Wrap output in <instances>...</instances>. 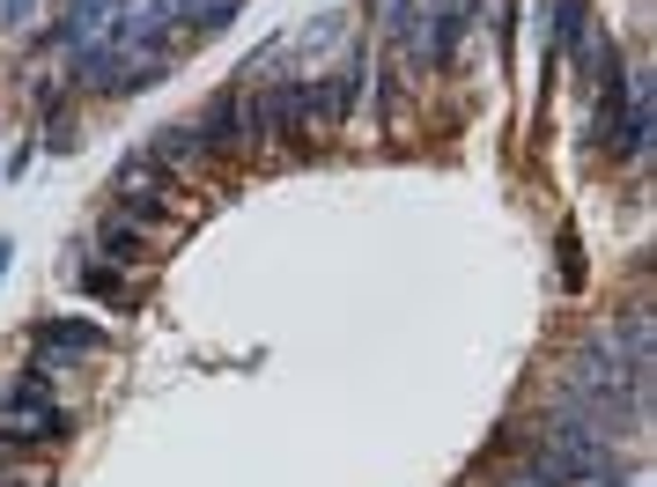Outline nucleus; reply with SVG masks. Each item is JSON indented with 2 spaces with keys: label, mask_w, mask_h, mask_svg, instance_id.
Instances as JSON below:
<instances>
[{
  "label": "nucleus",
  "mask_w": 657,
  "mask_h": 487,
  "mask_svg": "<svg viewBox=\"0 0 657 487\" xmlns=\"http://www.w3.org/2000/svg\"><path fill=\"white\" fill-rule=\"evenodd\" d=\"M584 30H591V0H547V52L554 59H569Z\"/></svg>",
  "instance_id": "7"
},
{
  "label": "nucleus",
  "mask_w": 657,
  "mask_h": 487,
  "mask_svg": "<svg viewBox=\"0 0 657 487\" xmlns=\"http://www.w3.org/2000/svg\"><path fill=\"white\" fill-rule=\"evenodd\" d=\"M30 163H37V133H30V141H15V148H8V177H23Z\"/></svg>",
  "instance_id": "10"
},
{
  "label": "nucleus",
  "mask_w": 657,
  "mask_h": 487,
  "mask_svg": "<svg viewBox=\"0 0 657 487\" xmlns=\"http://www.w3.org/2000/svg\"><path fill=\"white\" fill-rule=\"evenodd\" d=\"M89 259H104V267H119V273H148L163 259V229H148V221L119 215V207H104L97 229H89Z\"/></svg>",
  "instance_id": "2"
},
{
  "label": "nucleus",
  "mask_w": 657,
  "mask_h": 487,
  "mask_svg": "<svg viewBox=\"0 0 657 487\" xmlns=\"http://www.w3.org/2000/svg\"><path fill=\"white\" fill-rule=\"evenodd\" d=\"M23 369H45V377H67L82 369L89 355H111V333H104L97 317H74V311H45L23 325Z\"/></svg>",
  "instance_id": "1"
},
{
  "label": "nucleus",
  "mask_w": 657,
  "mask_h": 487,
  "mask_svg": "<svg viewBox=\"0 0 657 487\" xmlns=\"http://www.w3.org/2000/svg\"><path fill=\"white\" fill-rule=\"evenodd\" d=\"M148 155H155V163H163V177H207V148L193 141V126L177 119V126H163V133H155V141H148Z\"/></svg>",
  "instance_id": "5"
},
{
  "label": "nucleus",
  "mask_w": 657,
  "mask_h": 487,
  "mask_svg": "<svg viewBox=\"0 0 657 487\" xmlns=\"http://www.w3.org/2000/svg\"><path fill=\"white\" fill-rule=\"evenodd\" d=\"M185 126H193V141L207 148V163H237V155H251V148H244V104H237V82H229V89H215V97L200 104Z\"/></svg>",
  "instance_id": "3"
},
{
  "label": "nucleus",
  "mask_w": 657,
  "mask_h": 487,
  "mask_svg": "<svg viewBox=\"0 0 657 487\" xmlns=\"http://www.w3.org/2000/svg\"><path fill=\"white\" fill-rule=\"evenodd\" d=\"M8 267H15V244L0 237V281H8Z\"/></svg>",
  "instance_id": "11"
},
{
  "label": "nucleus",
  "mask_w": 657,
  "mask_h": 487,
  "mask_svg": "<svg viewBox=\"0 0 657 487\" xmlns=\"http://www.w3.org/2000/svg\"><path fill=\"white\" fill-rule=\"evenodd\" d=\"M45 23H52L45 0H0V30H15V37H23V30H45Z\"/></svg>",
  "instance_id": "9"
},
{
  "label": "nucleus",
  "mask_w": 657,
  "mask_h": 487,
  "mask_svg": "<svg viewBox=\"0 0 657 487\" xmlns=\"http://www.w3.org/2000/svg\"><path fill=\"white\" fill-rule=\"evenodd\" d=\"M82 436V414H8L0 407V443L8 451H23V458H37V451H67V443Z\"/></svg>",
  "instance_id": "4"
},
{
  "label": "nucleus",
  "mask_w": 657,
  "mask_h": 487,
  "mask_svg": "<svg viewBox=\"0 0 657 487\" xmlns=\"http://www.w3.org/2000/svg\"><path fill=\"white\" fill-rule=\"evenodd\" d=\"M407 23H414V0H369V37L377 45H399Z\"/></svg>",
  "instance_id": "8"
},
{
  "label": "nucleus",
  "mask_w": 657,
  "mask_h": 487,
  "mask_svg": "<svg viewBox=\"0 0 657 487\" xmlns=\"http://www.w3.org/2000/svg\"><path fill=\"white\" fill-rule=\"evenodd\" d=\"M74 289L89 295V303H111L119 317H133V311H141V303H133V273L104 267V259H82V267H74Z\"/></svg>",
  "instance_id": "6"
}]
</instances>
